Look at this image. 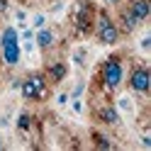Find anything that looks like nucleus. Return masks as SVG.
I'll use <instances>...</instances> for the list:
<instances>
[{
	"mask_svg": "<svg viewBox=\"0 0 151 151\" xmlns=\"http://www.w3.org/2000/svg\"><path fill=\"white\" fill-rule=\"evenodd\" d=\"M100 81H102V86L107 90H117L122 83H124V61H122V56L112 54V56H107V59L102 61Z\"/></svg>",
	"mask_w": 151,
	"mask_h": 151,
	"instance_id": "obj_5",
	"label": "nucleus"
},
{
	"mask_svg": "<svg viewBox=\"0 0 151 151\" xmlns=\"http://www.w3.org/2000/svg\"><path fill=\"white\" fill-rule=\"evenodd\" d=\"M93 37L102 46H117L122 39V32L117 27V20L110 15L107 7H98L95 12V24H93Z\"/></svg>",
	"mask_w": 151,
	"mask_h": 151,
	"instance_id": "obj_1",
	"label": "nucleus"
},
{
	"mask_svg": "<svg viewBox=\"0 0 151 151\" xmlns=\"http://www.w3.org/2000/svg\"><path fill=\"white\" fill-rule=\"evenodd\" d=\"M90 137H93V144H95L98 149H112V139L105 137L102 132H93Z\"/></svg>",
	"mask_w": 151,
	"mask_h": 151,
	"instance_id": "obj_16",
	"label": "nucleus"
},
{
	"mask_svg": "<svg viewBox=\"0 0 151 151\" xmlns=\"http://www.w3.org/2000/svg\"><path fill=\"white\" fill-rule=\"evenodd\" d=\"M68 100H71L68 90H59V93H56V107H66V105H68Z\"/></svg>",
	"mask_w": 151,
	"mask_h": 151,
	"instance_id": "obj_21",
	"label": "nucleus"
},
{
	"mask_svg": "<svg viewBox=\"0 0 151 151\" xmlns=\"http://www.w3.org/2000/svg\"><path fill=\"white\" fill-rule=\"evenodd\" d=\"M44 76H46V81H49V86H59V83H63L68 78V63L66 61H51L46 66Z\"/></svg>",
	"mask_w": 151,
	"mask_h": 151,
	"instance_id": "obj_9",
	"label": "nucleus"
},
{
	"mask_svg": "<svg viewBox=\"0 0 151 151\" xmlns=\"http://www.w3.org/2000/svg\"><path fill=\"white\" fill-rule=\"evenodd\" d=\"M115 107H117V112L122 117H134V112H137V102H134V98H132V93H119L117 95V100H115Z\"/></svg>",
	"mask_w": 151,
	"mask_h": 151,
	"instance_id": "obj_12",
	"label": "nucleus"
},
{
	"mask_svg": "<svg viewBox=\"0 0 151 151\" xmlns=\"http://www.w3.org/2000/svg\"><path fill=\"white\" fill-rule=\"evenodd\" d=\"M95 12H98V5L93 3V0H78V3L73 5V29L81 37H90L93 34Z\"/></svg>",
	"mask_w": 151,
	"mask_h": 151,
	"instance_id": "obj_4",
	"label": "nucleus"
},
{
	"mask_svg": "<svg viewBox=\"0 0 151 151\" xmlns=\"http://www.w3.org/2000/svg\"><path fill=\"white\" fill-rule=\"evenodd\" d=\"M34 44H37V51H42V54L51 51L54 46H56V29L49 27V24L34 29Z\"/></svg>",
	"mask_w": 151,
	"mask_h": 151,
	"instance_id": "obj_7",
	"label": "nucleus"
},
{
	"mask_svg": "<svg viewBox=\"0 0 151 151\" xmlns=\"http://www.w3.org/2000/svg\"><path fill=\"white\" fill-rule=\"evenodd\" d=\"M15 27L20 29V27H24V24H29V12L24 10V7H15Z\"/></svg>",
	"mask_w": 151,
	"mask_h": 151,
	"instance_id": "obj_17",
	"label": "nucleus"
},
{
	"mask_svg": "<svg viewBox=\"0 0 151 151\" xmlns=\"http://www.w3.org/2000/svg\"><path fill=\"white\" fill-rule=\"evenodd\" d=\"M32 115H29V112H27V110H22L20 112V115H17V122H15V127H17V132H22V134H27V132H29L32 129Z\"/></svg>",
	"mask_w": 151,
	"mask_h": 151,
	"instance_id": "obj_14",
	"label": "nucleus"
},
{
	"mask_svg": "<svg viewBox=\"0 0 151 151\" xmlns=\"http://www.w3.org/2000/svg\"><path fill=\"white\" fill-rule=\"evenodd\" d=\"M44 24H46V12H34L29 17V27L32 29H39V27H44Z\"/></svg>",
	"mask_w": 151,
	"mask_h": 151,
	"instance_id": "obj_18",
	"label": "nucleus"
},
{
	"mask_svg": "<svg viewBox=\"0 0 151 151\" xmlns=\"http://www.w3.org/2000/svg\"><path fill=\"white\" fill-rule=\"evenodd\" d=\"M141 144H144L146 149H151V134L149 132H141Z\"/></svg>",
	"mask_w": 151,
	"mask_h": 151,
	"instance_id": "obj_22",
	"label": "nucleus"
},
{
	"mask_svg": "<svg viewBox=\"0 0 151 151\" xmlns=\"http://www.w3.org/2000/svg\"><path fill=\"white\" fill-rule=\"evenodd\" d=\"M105 5H112V7H119L122 0H105Z\"/></svg>",
	"mask_w": 151,
	"mask_h": 151,
	"instance_id": "obj_23",
	"label": "nucleus"
},
{
	"mask_svg": "<svg viewBox=\"0 0 151 151\" xmlns=\"http://www.w3.org/2000/svg\"><path fill=\"white\" fill-rule=\"evenodd\" d=\"M0 59L7 68H17L22 63V46H20V29L15 24H5L0 29Z\"/></svg>",
	"mask_w": 151,
	"mask_h": 151,
	"instance_id": "obj_2",
	"label": "nucleus"
},
{
	"mask_svg": "<svg viewBox=\"0 0 151 151\" xmlns=\"http://www.w3.org/2000/svg\"><path fill=\"white\" fill-rule=\"evenodd\" d=\"M83 93H86V81H78V83L68 90V95H71V98H83Z\"/></svg>",
	"mask_w": 151,
	"mask_h": 151,
	"instance_id": "obj_20",
	"label": "nucleus"
},
{
	"mask_svg": "<svg viewBox=\"0 0 151 151\" xmlns=\"http://www.w3.org/2000/svg\"><path fill=\"white\" fill-rule=\"evenodd\" d=\"M127 7L141 24L149 22V17H151V0H127Z\"/></svg>",
	"mask_w": 151,
	"mask_h": 151,
	"instance_id": "obj_10",
	"label": "nucleus"
},
{
	"mask_svg": "<svg viewBox=\"0 0 151 151\" xmlns=\"http://www.w3.org/2000/svg\"><path fill=\"white\" fill-rule=\"evenodd\" d=\"M98 119L102 122V124H107V127H119L122 124V115L117 112L115 105H102L98 110Z\"/></svg>",
	"mask_w": 151,
	"mask_h": 151,
	"instance_id": "obj_11",
	"label": "nucleus"
},
{
	"mask_svg": "<svg viewBox=\"0 0 151 151\" xmlns=\"http://www.w3.org/2000/svg\"><path fill=\"white\" fill-rule=\"evenodd\" d=\"M71 63L76 66V68H86L88 66V49L86 46H76V49L71 51Z\"/></svg>",
	"mask_w": 151,
	"mask_h": 151,
	"instance_id": "obj_13",
	"label": "nucleus"
},
{
	"mask_svg": "<svg viewBox=\"0 0 151 151\" xmlns=\"http://www.w3.org/2000/svg\"><path fill=\"white\" fill-rule=\"evenodd\" d=\"M66 107H68L73 115H78V117H83V115H86V100H83V98H71Z\"/></svg>",
	"mask_w": 151,
	"mask_h": 151,
	"instance_id": "obj_15",
	"label": "nucleus"
},
{
	"mask_svg": "<svg viewBox=\"0 0 151 151\" xmlns=\"http://www.w3.org/2000/svg\"><path fill=\"white\" fill-rule=\"evenodd\" d=\"M3 149H5V139L0 137V151H3Z\"/></svg>",
	"mask_w": 151,
	"mask_h": 151,
	"instance_id": "obj_24",
	"label": "nucleus"
},
{
	"mask_svg": "<svg viewBox=\"0 0 151 151\" xmlns=\"http://www.w3.org/2000/svg\"><path fill=\"white\" fill-rule=\"evenodd\" d=\"M117 27H119L122 34H134L139 27H141V22L129 12L127 5H119V10H117Z\"/></svg>",
	"mask_w": 151,
	"mask_h": 151,
	"instance_id": "obj_8",
	"label": "nucleus"
},
{
	"mask_svg": "<svg viewBox=\"0 0 151 151\" xmlns=\"http://www.w3.org/2000/svg\"><path fill=\"white\" fill-rule=\"evenodd\" d=\"M127 88H129V93H134V95H141V98L149 95V90H151V73H149L146 63H139V66H134V68L129 71Z\"/></svg>",
	"mask_w": 151,
	"mask_h": 151,
	"instance_id": "obj_6",
	"label": "nucleus"
},
{
	"mask_svg": "<svg viewBox=\"0 0 151 151\" xmlns=\"http://www.w3.org/2000/svg\"><path fill=\"white\" fill-rule=\"evenodd\" d=\"M139 51H141V54H149V51H151V32H144V34H141V39H139Z\"/></svg>",
	"mask_w": 151,
	"mask_h": 151,
	"instance_id": "obj_19",
	"label": "nucleus"
},
{
	"mask_svg": "<svg viewBox=\"0 0 151 151\" xmlns=\"http://www.w3.org/2000/svg\"><path fill=\"white\" fill-rule=\"evenodd\" d=\"M20 95L27 102H44L49 98V81H46L44 71H29L20 81Z\"/></svg>",
	"mask_w": 151,
	"mask_h": 151,
	"instance_id": "obj_3",
	"label": "nucleus"
}]
</instances>
